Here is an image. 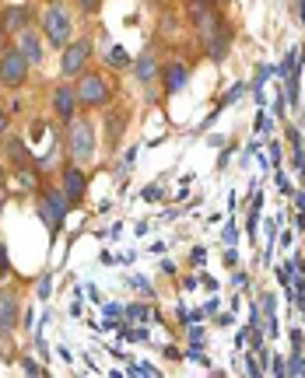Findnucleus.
I'll list each match as a JSON object with an SVG mask.
<instances>
[{
    "mask_svg": "<svg viewBox=\"0 0 305 378\" xmlns=\"http://www.w3.org/2000/svg\"><path fill=\"white\" fill-rule=\"evenodd\" d=\"M88 56H92V39H74V42H67V46H64V60H60L64 78H81Z\"/></svg>",
    "mask_w": 305,
    "mask_h": 378,
    "instance_id": "obj_4",
    "label": "nucleus"
},
{
    "mask_svg": "<svg viewBox=\"0 0 305 378\" xmlns=\"http://www.w3.org/2000/svg\"><path fill=\"white\" fill-rule=\"evenodd\" d=\"M7 154H11V161H14V165H25V158H28V151H25V140L11 137V140H7Z\"/></svg>",
    "mask_w": 305,
    "mask_h": 378,
    "instance_id": "obj_14",
    "label": "nucleus"
},
{
    "mask_svg": "<svg viewBox=\"0 0 305 378\" xmlns=\"http://www.w3.org/2000/svg\"><path fill=\"white\" fill-rule=\"evenodd\" d=\"M0 270H7V249L0 245Z\"/></svg>",
    "mask_w": 305,
    "mask_h": 378,
    "instance_id": "obj_21",
    "label": "nucleus"
},
{
    "mask_svg": "<svg viewBox=\"0 0 305 378\" xmlns=\"http://www.w3.org/2000/svg\"><path fill=\"white\" fill-rule=\"evenodd\" d=\"M67 144H71L74 161H92V158H95V133H92V126H88L85 119H71Z\"/></svg>",
    "mask_w": 305,
    "mask_h": 378,
    "instance_id": "obj_2",
    "label": "nucleus"
},
{
    "mask_svg": "<svg viewBox=\"0 0 305 378\" xmlns=\"http://www.w3.org/2000/svg\"><path fill=\"white\" fill-rule=\"evenodd\" d=\"M137 78H140V81H151V78H155V56H151V53H144V56L137 60Z\"/></svg>",
    "mask_w": 305,
    "mask_h": 378,
    "instance_id": "obj_15",
    "label": "nucleus"
},
{
    "mask_svg": "<svg viewBox=\"0 0 305 378\" xmlns=\"http://www.w3.org/2000/svg\"><path fill=\"white\" fill-rule=\"evenodd\" d=\"M64 193H67L71 207L81 203V196H85V172H81L78 165H71V169L64 172Z\"/></svg>",
    "mask_w": 305,
    "mask_h": 378,
    "instance_id": "obj_11",
    "label": "nucleus"
},
{
    "mask_svg": "<svg viewBox=\"0 0 305 378\" xmlns=\"http://www.w3.org/2000/svg\"><path fill=\"white\" fill-rule=\"evenodd\" d=\"M105 60H109V67H126V53H123L119 46H116V49H109V56H105Z\"/></svg>",
    "mask_w": 305,
    "mask_h": 378,
    "instance_id": "obj_17",
    "label": "nucleus"
},
{
    "mask_svg": "<svg viewBox=\"0 0 305 378\" xmlns=\"http://www.w3.org/2000/svg\"><path fill=\"white\" fill-rule=\"evenodd\" d=\"M32 25V7H25V4H14V7H4V18H0V28L7 32V35H18L21 28H28Z\"/></svg>",
    "mask_w": 305,
    "mask_h": 378,
    "instance_id": "obj_8",
    "label": "nucleus"
},
{
    "mask_svg": "<svg viewBox=\"0 0 305 378\" xmlns=\"http://www.w3.org/2000/svg\"><path fill=\"white\" fill-rule=\"evenodd\" d=\"M201 4H207V7H214V0H201Z\"/></svg>",
    "mask_w": 305,
    "mask_h": 378,
    "instance_id": "obj_23",
    "label": "nucleus"
},
{
    "mask_svg": "<svg viewBox=\"0 0 305 378\" xmlns=\"http://www.w3.org/2000/svg\"><path fill=\"white\" fill-rule=\"evenodd\" d=\"M162 81H165V92H183V85L190 81V67L183 63V60H172V63H165V71H162Z\"/></svg>",
    "mask_w": 305,
    "mask_h": 378,
    "instance_id": "obj_9",
    "label": "nucleus"
},
{
    "mask_svg": "<svg viewBox=\"0 0 305 378\" xmlns=\"http://www.w3.org/2000/svg\"><path fill=\"white\" fill-rule=\"evenodd\" d=\"M18 298L14 291H0V333H11L18 326Z\"/></svg>",
    "mask_w": 305,
    "mask_h": 378,
    "instance_id": "obj_10",
    "label": "nucleus"
},
{
    "mask_svg": "<svg viewBox=\"0 0 305 378\" xmlns=\"http://www.w3.org/2000/svg\"><path fill=\"white\" fill-rule=\"evenodd\" d=\"M53 109L60 112V119H74V109H78V94H74V88L60 85V88L53 92Z\"/></svg>",
    "mask_w": 305,
    "mask_h": 378,
    "instance_id": "obj_12",
    "label": "nucleus"
},
{
    "mask_svg": "<svg viewBox=\"0 0 305 378\" xmlns=\"http://www.w3.org/2000/svg\"><path fill=\"white\" fill-rule=\"evenodd\" d=\"M78 4H81V11H85V14H95L102 0H78Z\"/></svg>",
    "mask_w": 305,
    "mask_h": 378,
    "instance_id": "obj_19",
    "label": "nucleus"
},
{
    "mask_svg": "<svg viewBox=\"0 0 305 378\" xmlns=\"http://www.w3.org/2000/svg\"><path fill=\"white\" fill-rule=\"evenodd\" d=\"M42 35L53 42V46H67L71 42V18H67V11L60 7V4H53L46 14H42Z\"/></svg>",
    "mask_w": 305,
    "mask_h": 378,
    "instance_id": "obj_3",
    "label": "nucleus"
},
{
    "mask_svg": "<svg viewBox=\"0 0 305 378\" xmlns=\"http://www.w3.org/2000/svg\"><path fill=\"white\" fill-rule=\"evenodd\" d=\"M28 60L21 56V49H4L0 53V81L7 85V88H21L25 85V78H28Z\"/></svg>",
    "mask_w": 305,
    "mask_h": 378,
    "instance_id": "obj_5",
    "label": "nucleus"
},
{
    "mask_svg": "<svg viewBox=\"0 0 305 378\" xmlns=\"http://www.w3.org/2000/svg\"><path fill=\"white\" fill-rule=\"evenodd\" d=\"M21 368H25V375H32V378L46 375V372H42V368H39V365H35V361H28V358H25V361H21Z\"/></svg>",
    "mask_w": 305,
    "mask_h": 378,
    "instance_id": "obj_18",
    "label": "nucleus"
},
{
    "mask_svg": "<svg viewBox=\"0 0 305 378\" xmlns=\"http://www.w3.org/2000/svg\"><path fill=\"white\" fill-rule=\"evenodd\" d=\"M0 179H4V169H0Z\"/></svg>",
    "mask_w": 305,
    "mask_h": 378,
    "instance_id": "obj_26",
    "label": "nucleus"
},
{
    "mask_svg": "<svg viewBox=\"0 0 305 378\" xmlns=\"http://www.w3.org/2000/svg\"><path fill=\"white\" fill-rule=\"evenodd\" d=\"M67 207H71L67 193H46V196H42V217H46V224H49V228H60L64 217H67Z\"/></svg>",
    "mask_w": 305,
    "mask_h": 378,
    "instance_id": "obj_7",
    "label": "nucleus"
},
{
    "mask_svg": "<svg viewBox=\"0 0 305 378\" xmlns=\"http://www.w3.org/2000/svg\"><path fill=\"white\" fill-rule=\"evenodd\" d=\"M74 94H78V102H81V105H105V102L112 98L109 85H105V78H99V74H81V81H78Z\"/></svg>",
    "mask_w": 305,
    "mask_h": 378,
    "instance_id": "obj_6",
    "label": "nucleus"
},
{
    "mask_svg": "<svg viewBox=\"0 0 305 378\" xmlns=\"http://www.w3.org/2000/svg\"><path fill=\"white\" fill-rule=\"evenodd\" d=\"M7 130V112H4V105H0V133Z\"/></svg>",
    "mask_w": 305,
    "mask_h": 378,
    "instance_id": "obj_22",
    "label": "nucleus"
},
{
    "mask_svg": "<svg viewBox=\"0 0 305 378\" xmlns=\"http://www.w3.org/2000/svg\"><path fill=\"white\" fill-rule=\"evenodd\" d=\"M105 133H109V144H116V140H119V133H123V116H109Z\"/></svg>",
    "mask_w": 305,
    "mask_h": 378,
    "instance_id": "obj_16",
    "label": "nucleus"
},
{
    "mask_svg": "<svg viewBox=\"0 0 305 378\" xmlns=\"http://www.w3.org/2000/svg\"><path fill=\"white\" fill-rule=\"evenodd\" d=\"M130 319H148V312H144L140 305H133V308H130Z\"/></svg>",
    "mask_w": 305,
    "mask_h": 378,
    "instance_id": "obj_20",
    "label": "nucleus"
},
{
    "mask_svg": "<svg viewBox=\"0 0 305 378\" xmlns=\"http://www.w3.org/2000/svg\"><path fill=\"white\" fill-rule=\"evenodd\" d=\"M18 42H21L18 49H21V56H25L28 63H39V60H42V46H39V35H35L32 28H21V32H18Z\"/></svg>",
    "mask_w": 305,
    "mask_h": 378,
    "instance_id": "obj_13",
    "label": "nucleus"
},
{
    "mask_svg": "<svg viewBox=\"0 0 305 378\" xmlns=\"http://www.w3.org/2000/svg\"><path fill=\"white\" fill-rule=\"evenodd\" d=\"M302 21H305V0H302Z\"/></svg>",
    "mask_w": 305,
    "mask_h": 378,
    "instance_id": "obj_25",
    "label": "nucleus"
},
{
    "mask_svg": "<svg viewBox=\"0 0 305 378\" xmlns=\"http://www.w3.org/2000/svg\"><path fill=\"white\" fill-rule=\"evenodd\" d=\"M0 210H4V193H0Z\"/></svg>",
    "mask_w": 305,
    "mask_h": 378,
    "instance_id": "obj_24",
    "label": "nucleus"
},
{
    "mask_svg": "<svg viewBox=\"0 0 305 378\" xmlns=\"http://www.w3.org/2000/svg\"><path fill=\"white\" fill-rule=\"evenodd\" d=\"M197 28H201V39L207 46V56L225 60V53H228V25H225V18L210 7V11L197 14Z\"/></svg>",
    "mask_w": 305,
    "mask_h": 378,
    "instance_id": "obj_1",
    "label": "nucleus"
}]
</instances>
